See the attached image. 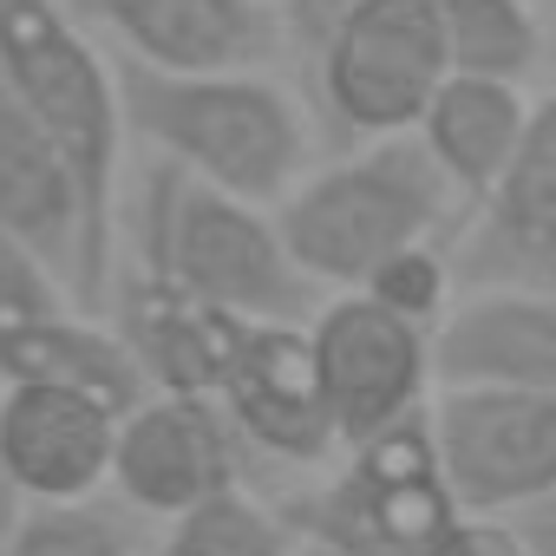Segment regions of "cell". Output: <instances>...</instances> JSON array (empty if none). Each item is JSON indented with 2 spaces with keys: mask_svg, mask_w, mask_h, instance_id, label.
<instances>
[{
  "mask_svg": "<svg viewBox=\"0 0 556 556\" xmlns=\"http://www.w3.org/2000/svg\"><path fill=\"white\" fill-rule=\"evenodd\" d=\"M536 14H543V21H549V14H556V0H536Z\"/></svg>",
  "mask_w": 556,
  "mask_h": 556,
  "instance_id": "83f0119b",
  "label": "cell"
},
{
  "mask_svg": "<svg viewBox=\"0 0 556 556\" xmlns=\"http://www.w3.org/2000/svg\"><path fill=\"white\" fill-rule=\"evenodd\" d=\"M452 275L458 289H556V86L530 105L510 170L465 210Z\"/></svg>",
  "mask_w": 556,
  "mask_h": 556,
  "instance_id": "8fae6325",
  "label": "cell"
},
{
  "mask_svg": "<svg viewBox=\"0 0 556 556\" xmlns=\"http://www.w3.org/2000/svg\"><path fill=\"white\" fill-rule=\"evenodd\" d=\"M125 406L86 387H0V478L27 504H86L112 484Z\"/></svg>",
  "mask_w": 556,
  "mask_h": 556,
  "instance_id": "5bb4252c",
  "label": "cell"
},
{
  "mask_svg": "<svg viewBox=\"0 0 556 556\" xmlns=\"http://www.w3.org/2000/svg\"><path fill=\"white\" fill-rule=\"evenodd\" d=\"M131 66L157 73H262L289 40L268 0H66Z\"/></svg>",
  "mask_w": 556,
  "mask_h": 556,
  "instance_id": "4fadbf2b",
  "label": "cell"
},
{
  "mask_svg": "<svg viewBox=\"0 0 556 556\" xmlns=\"http://www.w3.org/2000/svg\"><path fill=\"white\" fill-rule=\"evenodd\" d=\"M125 229L138 242V275H157L236 321H315L321 308V289L295 268L275 210L190 184L170 164L144 170Z\"/></svg>",
  "mask_w": 556,
  "mask_h": 556,
  "instance_id": "3957f363",
  "label": "cell"
},
{
  "mask_svg": "<svg viewBox=\"0 0 556 556\" xmlns=\"http://www.w3.org/2000/svg\"><path fill=\"white\" fill-rule=\"evenodd\" d=\"M27 497L8 484V478H0V556H14V543H21V523H27Z\"/></svg>",
  "mask_w": 556,
  "mask_h": 556,
  "instance_id": "4316f807",
  "label": "cell"
},
{
  "mask_svg": "<svg viewBox=\"0 0 556 556\" xmlns=\"http://www.w3.org/2000/svg\"><path fill=\"white\" fill-rule=\"evenodd\" d=\"M295 556H328V549H315V543H302V549H295Z\"/></svg>",
  "mask_w": 556,
  "mask_h": 556,
  "instance_id": "f1b7e54d",
  "label": "cell"
},
{
  "mask_svg": "<svg viewBox=\"0 0 556 556\" xmlns=\"http://www.w3.org/2000/svg\"><path fill=\"white\" fill-rule=\"evenodd\" d=\"M0 223L34 249V262L73 295L79 315H112L118 249L99 236L73 157L34 125V112L8 86H0Z\"/></svg>",
  "mask_w": 556,
  "mask_h": 556,
  "instance_id": "52a82bcc",
  "label": "cell"
},
{
  "mask_svg": "<svg viewBox=\"0 0 556 556\" xmlns=\"http://www.w3.org/2000/svg\"><path fill=\"white\" fill-rule=\"evenodd\" d=\"M0 387H86L118 400L125 413L151 393L125 341L79 308L40 321H0Z\"/></svg>",
  "mask_w": 556,
  "mask_h": 556,
  "instance_id": "ac0fdd59",
  "label": "cell"
},
{
  "mask_svg": "<svg viewBox=\"0 0 556 556\" xmlns=\"http://www.w3.org/2000/svg\"><path fill=\"white\" fill-rule=\"evenodd\" d=\"M426 556H530L517 517H484V510H458L432 543Z\"/></svg>",
  "mask_w": 556,
  "mask_h": 556,
  "instance_id": "cb8c5ba5",
  "label": "cell"
},
{
  "mask_svg": "<svg viewBox=\"0 0 556 556\" xmlns=\"http://www.w3.org/2000/svg\"><path fill=\"white\" fill-rule=\"evenodd\" d=\"M530 92L510 86V79H471V73H452L426 118L413 125V138L426 144V157L445 170V184L458 190V203H484V190L510 170L523 131H530Z\"/></svg>",
  "mask_w": 556,
  "mask_h": 556,
  "instance_id": "e0dca14e",
  "label": "cell"
},
{
  "mask_svg": "<svg viewBox=\"0 0 556 556\" xmlns=\"http://www.w3.org/2000/svg\"><path fill=\"white\" fill-rule=\"evenodd\" d=\"M112 295H118L112 334L138 361L144 387L151 393H210L216 400V387H223L249 321H236V315H223V308L170 289V282H157V275H131V282L112 289Z\"/></svg>",
  "mask_w": 556,
  "mask_h": 556,
  "instance_id": "2e32d148",
  "label": "cell"
},
{
  "mask_svg": "<svg viewBox=\"0 0 556 556\" xmlns=\"http://www.w3.org/2000/svg\"><path fill=\"white\" fill-rule=\"evenodd\" d=\"M517 530H523L530 556H556V497H549V504H530V510H517Z\"/></svg>",
  "mask_w": 556,
  "mask_h": 556,
  "instance_id": "484cf974",
  "label": "cell"
},
{
  "mask_svg": "<svg viewBox=\"0 0 556 556\" xmlns=\"http://www.w3.org/2000/svg\"><path fill=\"white\" fill-rule=\"evenodd\" d=\"M275 223H282V242L308 282L348 295L387 255L458 229L465 203L445 184V170L426 157V144L406 131V138L354 144L334 164H315L275 203Z\"/></svg>",
  "mask_w": 556,
  "mask_h": 556,
  "instance_id": "7a4b0ae2",
  "label": "cell"
},
{
  "mask_svg": "<svg viewBox=\"0 0 556 556\" xmlns=\"http://www.w3.org/2000/svg\"><path fill=\"white\" fill-rule=\"evenodd\" d=\"M361 0H275V14H282V27H289V40L302 47V53H315L321 40H328V27L341 21V14H354Z\"/></svg>",
  "mask_w": 556,
  "mask_h": 556,
  "instance_id": "d4e9b609",
  "label": "cell"
},
{
  "mask_svg": "<svg viewBox=\"0 0 556 556\" xmlns=\"http://www.w3.org/2000/svg\"><path fill=\"white\" fill-rule=\"evenodd\" d=\"M308 341H315V367H321V393H328L341 452L426 413V387H432V334L426 328H413L348 289L315 308Z\"/></svg>",
  "mask_w": 556,
  "mask_h": 556,
  "instance_id": "ba28073f",
  "label": "cell"
},
{
  "mask_svg": "<svg viewBox=\"0 0 556 556\" xmlns=\"http://www.w3.org/2000/svg\"><path fill=\"white\" fill-rule=\"evenodd\" d=\"M295 549H302V536L289 530L282 510H268L249 491H223V497L170 517L144 556H295Z\"/></svg>",
  "mask_w": 556,
  "mask_h": 556,
  "instance_id": "ffe728a7",
  "label": "cell"
},
{
  "mask_svg": "<svg viewBox=\"0 0 556 556\" xmlns=\"http://www.w3.org/2000/svg\"><path fill=\"white\" fill-rule=\"evenodd\" d=\"M216 406L229 413L236 439L282 465H328L341 458V432L328 419L321 367L308 321H249L242 348L216 387Z\"/></svg>",
  "mask_w": 556,
  "mask_h": 556,
  "instance_id": "7c38bea8",
  "label": "cell"
},
{
  "mask_svg": "<svg viewBox=\"0 0 556 556\" xmlns=\"http://www.w3.org/2000/svg\"><path fill=\"white\" fill-rule=\"evenodd\" d=\"M14 556H138V530L125 504H34Z\"/></svg>",
  "mask_w": 556,
  "mask_h": 556,
  "instance_id": "44dd1931",
  "label": "cell"
},
{
  "mask_svg": "<svg viewBox=\"0 0 556 556\" xmlns=\"http://www.w3.org/2000/svg\"><path fill=\"white\" fill-rule=\"evenodd\" d=\"M0 86L73 157L92 223L118 249V170L131 138L112 53L66 0H0Z\"/></svg>",
  "mask_w": 556,
  "mask_h": 556,
  "instance_id": "277c9868",
  "label": "cell"
},
{
  "mask_svg": "<svg viewBox=\"0 0 556 556\" xmlns=\"http://www.w3.org/2000/svg\"><path fill=\"white\" fill-rule=\"evenodd\" d=\"M112 491L138 517H184L223 491H242V439L210 393H144L118 419Z\"/></svg>",
  "mask_w": 556,
  "mask_h": 556,
  "instance_id": "9c48e42d",
  "label": "cell"
},
{
  "mask_svg": "<svg viewBox=\"0 0 556 556\" xmlns=\"http://www.w3.org/2000/svg\"><path fill=\"white\" fill-rule=\"evenodd\" d=\"M308 60L334 131L354 144L406 138L426 118L432 92L452 79L432 0H361L354 14L328 27V40Z\"/></svg>",
  "mask_w": 556,
  "mask_h": 556,
  "instance_id": "8992f818",
  "label": "cell"
},
{
  "mask_svg": "<svg viewBox=\"0 0 556 556\" xmlns=\"http://www.w3.org/2000/svg\"><path fill=\"white\" fill-rule=\"evenodd\" d=\"M354 295H367V302H380L387 315H400V321H413V328L432 334V328L445 321L452 295H458V275H452V255H445L439 242H419V249L387 255Z\"/></svg>",
  "mask_w": 556,
  "mask_h": 556,
  "instance_id": "7402d4cb",
  "label": "cell"
},
{
  "mask_svg": "<svg viewBox=\"0 0 556 556\" xmlns=\"http://www.w3.org/2000/svg\"><path fill=\"white\" fill-rule=\"evenodd\" d=\"M125 138L151 151V164L184 170L223 197L275 210L308 177V118L262 73H157L118 60Z\"/></svg>",
  "mask_w": 556,
  "mask_h": 556,
  "instance_id": "6da1fadb",
  "label": "cell"
},
{
  "mask_svg": "<svg viewBox=\"0 0 556 556\" xmlns=\"http://www.w3.org/2000/svg\"><path fill=\"white\" fill-rule=\"evenodd\" d=\"M432 432L458 510L517 517L556 497V393H439Z\"/></svg>",
  "mask_w": 556,
  "mask_h": 556,
  "instance_id": "30bf717a",
  "label": "cell"
},
{
  "mask_svg": "<svg viewBox=\"0 0 556 556\" xmlns=\"http://www.w3.org/2000/svg\"><path fill=\"white\" fill-rule=\"evenodd\" d=\"M289 530L328 556H426V543L458 517L432 413L387 426L367 445H348L328 484L302 491Z\"/></svg>",
  "mask_w": 556,
  "mask_h": 556,
  "instance_id": "5b68a950",
  "label": "cell"
},
{
  "mask_svg": "<svg viewBox=\"0 0 556 556\" xmlns=\"http://www.w3.org/2000/svg\"><path fill=\"white\" fill-rule=\"evenodd\" d=\"M439 393H556V289H458L432 328Z\"/></svg>",
  "mask_w": 556,
  "mask_h": 556,
  "instance_id": "9a60e30c",
  "label": "cell"
},
{
  "mask_svg": "<svg viewBox=\"0 0 556 556\" xmlns=\"http://www.w3.org/2000/svg\"><path fill=\"white\" fill-rule=\"evenodd\" d=\"M73 295L34 262V249L0 223V321H40V315H66Z\"/></svg>",
  "mask_w": 556,
  "mask_h": 556,
  "instance_id": "603a6c76",
  "label": "cell"
},
{
  "mask_svg": "<svg viewBox=\"0 0 556 556\" xmlns=\"http://www.w3.org/2000/svg\"><path fill=\"white\" fill-rule=\"evenodd\" d=\"M432 21H439L452 73H471V79L523 86L549 47L536 0H432Z\"/></svg>",
  "mask_w": 556,
  "mask_h": 556,
  "instance_id": "d6986e66",
  "label": "cell"
}]
</instances>
